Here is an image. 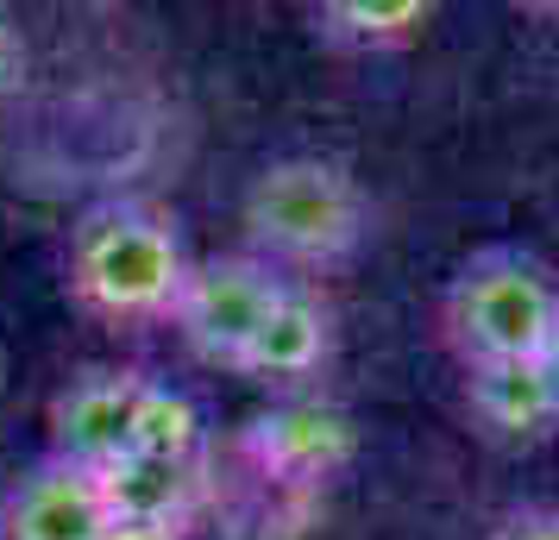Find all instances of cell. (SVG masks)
<instances>
[{
	"mask_svg": "<svg viewBox=\"0 0 559 540\" xmlns=\"http://www.w3.org/2000/svg\"><path fill=\"white\" fill-rule=\"evenodd\" d=\"M26 70H32V51H26V32H20V20L0 7V101L7 95H20L26 88Z\"/></svg>",
	"mask_w": 559,
	"mask_h": 540,
	"instance_id": "4fadbf2b",
	"label": "cell"
},
{
	"mask_svg": "<svg viewBox=\"0 0 559 540\" xmlns=\"http://www.w3.org/2000/svg\"><path fill=\"white\" fill-rule=\"evenodd\" d=\"M102 503L114 521H182L195 490H202V465L182 459H145V453H114L95 471Z\"/></svg>",
	"mask_w": 559,
	"mask_h": 540,
	"instance_id": "30bf717a",
	"label": "cell"
},
{
	"mask_svg": "<svg viewBox=\"0 0 559 540\" xmlns=\"http://www.w3.org/2000/svg\"><path fill=\"white\" fill-rule=\"evenodd\" d=\"M534 364H540V377H547V389H554V403H559V327L547 334V346L534 352Z\"/></svg>",
	"mask_w": 559,
	"mask_h": 540,
	"instance_id": "2e32d148",
	"label": "cell"
},
{
	"mask_svg": "<svg viewBox=\"0 0 559 540\" xmlns=\"http://www.w3.org/2000/svg\"><path fill=\"white\" fill-rule=\"evenodd\" d=\"M189 264L177 214L157 202H102L70 227V296L114 327L170 321Z\"/></svg>",
	"mask_w": 559,
	"mask_h": 540,
	"instance_id": "6da1fadb",
	"label": "cell"
},
{
	"mask_svg": "<svg viewBox=\"0 0 559 540\" xmlns=\"http://www.w3.org/2000/svg\"><path fill=\"white\" fill-rule=\"evenodd\" d=\"M433 7L428 0H321L308 13L314 38L340 57H383V51H403L428 32Z\"/></svg>",
	"mask_w": 559,
	"mask_h": 540,
	"instance_id": "8fae6325",
	"label": "cell"
},
{
	"mask_svg": "<svg viewBox=\"0 0 559 540\" xmlns=\"http://www.w3.org/2000/svg\"><path fill=\"white\" fill-rule=\"evenodd\" d=\"M490 540H559V509H515Z\"/></svg>",
	"mask_w": 559,
	"mask_h": 540,
	"instance_id": "5bb4252c",
	"label": "cell"
},
{
	"mask_svg": "<svg viewBox=\"0 0 559 540\" xmlns=\"http://www.w3.org/2000/svg\"><path fill=\"white\" fill-rule=\"evenodd\" d=\"M239 453L258 478H271L283 490H321L328 478H340L358 453L353 415L328 403V396H283L264 415L246 421Z\"/></svg>",
	"mask_w": 559,
	"mask_h": 540,
	"instance_id": "5b68a950",
	"label": "cell"
},
{
	"mask_svg": "<svg viewBox=\"0 0 559 540\" xmlns=\"http://www.w3.org/2000/svg\"><path fill=\"white\" fill-rule=\"evenodd\" d=\"M333 359V309L308 284H289L258 321V334L239 352V377L264 389H302L314 384Z\"/></svg>",
	"mask_w": 559,
	"mask_h": 540,
	"instance_id": "52a82bcc",
	"label": "cell"
},
{
	"mask_svg": "<svg viewBox=\"0 0 559 540\" xmlns=\"http://www.w3.org/2000/svg\"><path fill=\"white\" fill-rule=\"evenodd\" d=\"M145 396V371H82L51 396V415H45V440L51 453L45 459L82 465V471H102L120 446H127L132 409Z\"/></svg>",
	"mask_w": 559,
	"mask_h": 540,
	"instance_id": "8992f818",
	"label": "cell"
},
{
	"mask_svg": "<svg viewBox=\"0 0 559 540\" xmlns=\"http://www.w3.org/2000/svg\"><path fill=\"white\" fill-rule=\"evenodd\" d=\"M107 503L95 471L63 459L32 465L20 484L0 496V540H102L107 535Z\"/></svg>",
	"mask_w": 559,
	"mask_h": 540,
	"instance_id": "ba28073f",
	"label": "cell"
},
{
	"mask_svg": "<svg viewBox=\"0 0 559 540\" xmlns=\"http://www.w3.org/2000/svg\"><path fill=\"white\" fill-rule=\"evenodd\" d=\"M440 327L459 364L534 359L559 327V277L522 245H484L453 271Z\"/></svg>",
	"mask_w": 559,
	"mask_h": 540,
	"instance_id": "3957f363",
	"label": "cell"
},
{
	"mask_svg": "<svg viewBox=\"0 0 559 540\" xmlns=\"http://www.w3.org/2000/svg\"><path fill=\"white\" fill-rule=\"evenodd\" d=\"M465 409L490 440H547L559 428V403L534 359H497V364H465Z\"/></svg>",
	"mask_w": 559,
	"mask_h": 540,
	"instance_id": "9c48e42d",
	"label": "cell"
},
{
	"mask_svg": "<svg viewBox=\"0 0 559 540\" xmlns=\"http://www.w3.org/2000/svg\"><path fill=\"white\" fill-rule=\"evenodd\" d=\"M246 252L277 264V271H328L365 245L371 202L346 164L333 157H277L264 164L239 207Z\"/></svg>",
	"mask_w": 559,
	"mask_h": 540,
	"instance_id": "7a4b0ae2",
	"label": "cell"
},
{
	"mask_svg": "<svg viewBox=\"0 0 559 540\" xmlns=\"http://www.w3.org/2000/svg\"><path fill=\"white\" fill-rule=\"evenodd\" d=\"M296 277H283L277 264H264L252 252H227V257H195L189 277H182V296L170 309V327L182 334V346L207 364H239L246 339L258 334V321L271 314L283 289Z\"/></svg>",
	"mask_w": 559,
	"mask_h": 540,
	"instance_id": "277c9868",
	"label": "cell"
},
{
	"mask_svg": "<svg viewBox=\"0 0 559 540\" xmlns=\"http://www.w3.org/2000/svg\"><path fill=\"white\" fill-rule=\"evenodd\" d=\"M102 540H189L182 521H107Z\"/></svg>",
	"mask_w": 559,
	"mask_h": 540,
	"instance_id": "9a60e30c",
	"label": "cell"
},
{
	"mask_svg": "<svg viewBox=\"0 0 559 540\" xmlns=\"http://www.w3.org/2000/svg\"><path fill=\"white\" fill-rule=\"evenodd\" d=\"M202 409L195 396L177 384H157L145 377V396L132 409V428H127V446L120 453H145V459H182V465H202Z\"/></svg>",
	"mask_w": 559,
	"mask_h": 540,
	"instance_id": "7c38bea8",
	"label": "cell"
}]
</instances>
